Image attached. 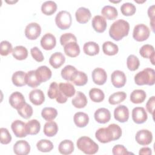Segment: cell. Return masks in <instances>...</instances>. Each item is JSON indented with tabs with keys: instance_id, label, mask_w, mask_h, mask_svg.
I'll list each match as a JSON object with an SVG mask.
<instances>
[{
	"instance_id": "1",
	"label": "cell",
	"mask_w": 155,
	"mask_h": 155,
	"mask_svg": "<svg viewBox=\"0 0 155 155\" xmlns=\"http://www.w3.org/2000/svg\"><path fill=\"white\" fill-rule=\"evenodd\" d=\"M122 129L117 124H110L106 128H100L95 133L96 139L103 143L119 139L122 136Z\"/></svg>"
},
{
	"instance_id": "2",
	"label": "cell",
	"mask_w": 155,
	"mask_h": 155,
	"mask_svg": "<svg viewBox=\"0 0 155 155\" xmlns=\"http://www.w3.org/2000/svg\"><path fill=\"white\" fill-rule=\"evenodd\" d=\"M129 30V23L124 19H118L111 25L109 35L113 39L119 41L128 35Z\"/></svg>"
},
{
	"instance_id": "3",
	"label": "cell",
	"mask_w": 155,
	"mask_h": 155,
	"mask_svg": "<svg viewBox=\"0 0 155 155\" xmlns=\"http://www.w3.org/2000/svg\"><path fill=\"white\" fill-rule=\"evenodd\" d=\"M134 82L138 85H153L155 82V71L151 68H146L134 76Z\"/></svg>"
},
{
	"instance_id": "4",
	"label": "cell",
	"mask_w": 155,
	"mask_h": 155,
	"mask_svg": "<svg viewBox=\"0 0 155 155\" xmlns=\"http://www.w3.org/2000/svg\"><path fill=\"white\" fill-rule=\"evenodd\" d=\"M76 145L79 150L86 154H94L99 150L98 145L87 136L79 137L76 142Z\"/></svg>"
},
{
	"instance_id": "5",
	"label": "cell",
	"mask_w": 155,
	"mask_h": 155,
	"mask_svg": "<svg viewBox=\"0 0 155 155\" xmlns=\"http://www.w3.org/2000/svg\"><path fill=\"white\" fill-rule=\"evenodd\" d=\"M55 22L59 28L61 30L68 29L72 23L71 14L66 10L60 11L55 17Z\"/></svg>"
},
{
	"instance_id": "6",
	"label": "cell",
	"mask_w": 155,
	"mask_h": 155,
	"mask_svg": "<svg viewBox=\"0 0 155 155\" xmlns=\"http://www.w3.org/2000/svg\"><path fill=\"white\" fill-rule=\"evenodd\" d=\"M150 34V30L149 28L143 24H140L134 27L133 37L136 41L142 42L148 38Z\"/></svg>"
},
{
	"instance_id": "7",
	"label": "cell",
	"mask_w": 155,
	"mask_h": 155,
	"mask_svg": "<svg viewBox=\"0 0 155 155\" xmlns=\"http://www.w3.org/2000/svg\"><path fill=\"white\" fill-rule=\"evenodd\" d=\"M41 27L36 22L28 24L25 29V35L30 40L36 39L41 35Z\"/></svg>"
},
{
	"instance_id": "8",
	"label": "cell",
	"mask_w": 155,
	"mask_h": 155,
	"mask_svg": "<svg viewBox=\"0 0 155 155\" xmlns=\"http://www.w3.org/2000/svg\"><path fill=\"white\" fill-rule=\"evenodd\" d=\"M135 139L140 145H148L150 144L153 140V134L152 133L148 130H140L136 133Z\"/></svg>"
},
{
	"instance_id": "9",
	"label": "cell",
	"mask_w": 155,
	"mask_h": 155,
	"mask_svg": "<svg viewBox=\"0 0 155 155\" xmlns=\"http://www.w3.org/2000/svg\"><path fill=\"white\" fill-rule=\"evenodd\" d=\"M8 102L10 105L17 110L20 109L26 103L24 96L19 91L12 93L8 98Z\"/></svg>"
},
{
	"instance_id": "10",
	"label": "cell",
	"mask_w": 155,
	"mask_h": 155,
	"mask_svg": "<svg viewBox=\"0 0 155 155\" xmlns=\"http://www.w3.org/2000/svg\"><path fill=\"white\" fill-rule=\"evenodd\" d=\"M114 117L119 122H127L129 118L128 108L125 105H119L114 110Z\"/></svg>"
},
{
	"instance_id": "11",
	"label": "cell",
	"mask_w": 155,
	"mask_h": 155,
	"mask_svg": "<svg viewBox=\"0 0 155 155\" xmlns=\"http://www.w3.org/2000/svg\"><path fill=\"white\" fill-rule=\"evenodd\" d=\"M111 81L114 87L116 88H121L125 85L127 78L123 71L120 70H115L111 75Z\"/></svg>"
},
{
	"instance_id": "12",
	"label": "cell",
	"mask_w": 155,
	"mask_h": 155,
	"mask_svg": "<svg viewBox=\"0 0 155 155\" xmlns=\"http://www.w3.org/2000/svg\"><path fill=\"white\" fill-rule=\"evenodd\" d=\"M148 118L147 113L143 107H135L132 110V119L136 124H141L144 123Z\"/></svg>"
},
{
	"instance_id": "13",
	"label": "cell",
	"mask_w": 155,
	"mask_h": 155,
	"mask_svg": "<svg viewBox=\"0 0 155 155\" xmlns=\"http://www.w3.org/2000/svg\"><path fill=\"white\" fill-rule=\"evenodd\" d=\"M26 124L21 120H16L12 123L11 128L17 137H24L27 135Z\"/></svg>"
},
{
	"instance_id": "14",
	"label": "cell",
	"mask_w": 155,
	"mask_h": 155,
	"mask_svg": "<svg viewBox=\"0 0 155 155\" xmlns=\"http://www.w3.org/2000/svg\"><path fill=\"white\" fill-rule=\"evenodd\" d=\"M92 79L94 84L102 85L105 83L107 79V74L105 70L102 68H96L91 73Z\"/></svg>"
},
{
	"instance_id": "15",
	"label": "cell",
	"mask_w": 155,
	"mask_h": 155,
	"mask_svg": "<svg viewBox=\"0 0 155 155\" xmlns=\"http://www.w3.org/2000/svg\"><path fill=\"white\" fill-rule=\"evenodd\" d=\"M35 74L38 81L41 84L49 80L52 75L51 70L45 65L39 67L35 70Z\"/></svg>"
},
{
	"instance_id": "16",
	"label": "cell",
	"mask_w": 155,
	"mask_h": 155,
	"mask_svg": "<svg viewBox=\"0 0 155 155\" xmlns=\"http://www.w3.org/2000/svg\"><path fill=\"white\" fill-rule=\"evenodd\" d=\"M40 42L43 49L45 50H51L56 46V39L53 35L47 33L42 37Z\"/></svg>"
},
{
	"instance_id": "17",
	"label": "cell",
	"mask_w": 155,
	"mask_h": 155,
	"mask_svg": "<svg viewBox=\"0 0 155 155\" xmlns=\"http://www.w3.org/2000/svg\"><path fill=\"white\" fill-rule=\"evenodd\" d=\"M94 117L97 122L99 124H105L110 121L111 113L107 108H100L94 112Z\"/></svg>"
},
{
	"instance_id": "18",
	"label": "cell",
	"mask_w": 155,
	"mask_h": 155,
	"mask_svg": "<svg viewBox=\"0 0 155 155\" xmlns=\"http://www.w3.org/2000/svg\"><path fill=\"white\" fill-rule=\"evenodd\" d=\"M13 151L17 155H27L30 151V145L26 140H18L13 145Z\"/></svg>"
},
{
	"instance_id": "19",
	"label": "cell",
	"mask_w": 155,
	"mask_h": 155,
	"mask_svg": "<svg viewBox=\"0 0 155 155\" xmlns=\"http://www.w3.org/2000/svg\"><path fill=\"white\" fill-rule=\"evenodd\" d=\"M93 29L97 33H103L107 26L105 18L101 15H96L93 17L91 21Z\"/></svg>"
},
{
	"instance_id": "20",
	"label": "cell",
	"mask_w": 155,
	"mask_h": 155,
	"mask_svg": "<svg viewBox=\"0 0 155 155\" xmlns=\"http://www.w3.org/2000/svg\"><path fill=\"white\" fill-rule=\"evenodd\" d=\"M76 21L80 24H85L90 19L91 14L87 8L81 7L78 8L75 13Z\"/></svg>"
},
{
	"instance_id": "21",
	"label": "cell",
	"mask_w": 155,
	"mask_h": 155,
	"mask_svg": "<svg viewBox=\"0 0 155 155\" xmlns=\"http://www.w3.org/2000/svg\"><path fill=\"white\" fill-rule=\"evenodd\" d=\"M29 99L33 104L40 105L45 101L44 92L40 89H34L29 93Z\"/></svg>"
},
{
	"instance_id": "22",
	"label": "cell",
	"mask_w": 155,
	"mask_h": 155,
	"mask_svg": "<svg viewBox=\"0 0 155 155\" xmlns=\"http://www.w3.org/2000/svg\"><path fill=\"white\" fill-rule=\"evenodd\" d=\"M70 81L77 86H83L87 84L88 77L84 72L76 70L73 74Z\"/></svg>"
},
{
	"instance_id": "23",
	"label": "cell",
	"mask_w": 155,
	"mask_h": 155,
	"mask_svg": "<svg viewBox=\"0 0 155 155\" xmlns=\"http://www.w3.org/2000/svg\"><path fill=\"white\" fill-rule=\"evenodd\" d=\"M64 50L66 55L71 58H75L80 53V48L77 42H70L64 46Z\"/></svg>"
},
{
	"instance_id": "24",
	"label": "cell",
	"mask_w": 155,
	"mask_h": 155,
	"mask_svg": "<svg viewBox=\"0 0 155 155\" xmlns=\"http://www.w3.org/2000/svg\"><path fill=\"white\" fill-rule=\"evenodd\" d=\"M65 58L61 52H55L51 55L49 59L50 64L55 69L61 67L65 62Z\"/></svg>"
},
{
	"instance_id": "25",
	"label": "cell",
	"mask_w": 155,
	"mask_h": 155,
	"mask_svg": "<svg viewBox=\"0 0 155 155\" xmlns=\"http://www.w3.org/2000/svg\"><path fill=\"white\" fill-rule=\"evenodd\" d=\"M75 125L79 128H83L87 125L89 122V117L87 114L84 112L76 113L73 117Z\"/></svg>"
},
{
	"instance_id": "26",
	"label": "cell",
	"mask_w": 155,
	"mask_h": 155,
	"mask_svg": "<svg viewBox=\"0 0 155 155\" xmlns=\"http://www.w3.org/2000/svg\"><path fill=\"white\" fill-rule=\"evenodd\" d=\"M58 150L59 153L64 155H68L71 154L74 151L73 142L68 139H65L60 142Z\"/></svg>"
},
{
	"instance_id": "27",
	"label": "cell",
	"mask_w": 155,
	"mask_h": 155,
	"mask_svg": "<svg viewBox=\"0 0 155 155\" xmlns=\"http://www.w3.org/2000/svg\"><path fill=\"white\" fill-rule=\"evenodd\" d=\"M88 101L86 96L81 91H78L75 97L72 99L73 105L77 108H84L87 104Z\"/></svg>"
},
{
	"instance_id": "28",
	"label": "cell",
	"mask_w": 155,
	"mask_h": 155,
	"mask_svg": "<svg viewBox=\"0 0 155 155\" xmlns=\"http://www.w3.org/2000/svg\"><path fill=\"white\" fill-rule=\"evenodd\" d=\"M26 131L27 134L36 135L41 129V124L36 119H31L26 123Z\"/></svg>"
},
{
	"instance_id": "29",
	"label": "cell",
	"mask_w": 155,
	"mask_h": 155,
	"mask_svg": "<svg viewBox=\"0 0 155 155\" xmlns=\"http://www.w3.org/2000/svg\"><path fill=\"white\" fill-rule=\"evenodd\" d=\"M101 14L104 18L108 20H113L117 17L118 12L114 7L105 5L101 10Z\"/></svg>"
},
{
	"instance_id": "30",
	"label": "cell",
	"mask_w": 155,
	"mask_h": 155,
	"mask_svg": "<svg viewBox=\"0 0 155 155\" xmlns=\"http://www.w3.org/2000/svg\"><path fill=\"white\" fill-rule=\"evenodd\" d=\"M84 52L89 56H94L99 53V45L93 41H89L84 44L83 47Z\"/></svg>"
},
{
	"instance_id": "31",
	"label": "cell",
	"mask_w": 155,
	"mask_h": 155,
	"mask_svg": "<svg viewBox=\"0 0 155 155\" xmlns=\"http://www.w3.org/2000/svg\"><path fill=\"white\" fill-rule=\"evenodd\" d=\"M146 93L144 90L137 89L133 90L130 94V101L133 104H140L146 99Z\"/></svg>"
},
{
	"instance_id": "32",
	"label": "cell",
	"mask_w": 155,
	"mask_h": 155,
	"mask_svg": "<svg viewBox=\"0 0 155 155\" xmlns=\"http://www.w3.org/2000/svg\"><path fill=\"white\" fill-rule=\"evenodd\" d=\"M58 131V126L54 121H48L44 126V133L48 137H53L55 136Z\"/></svg>"
},
{
	"instance_id": "33",
	"label": "cell",
	"mask_w": 155,
	"mask_h": 155,
	"mask_svg": "<svg viewBox=\"0 0 155 155\" xmlns=\"http://www.w3.org/2000/svg\"><path fill=\"white\" fill-rule=\"evenodd\" d=\"M25 76L26 73L22 71H17L15 72L12 77L13 84L16 87H22L26 85Z\"/></svg>"
},
{
	"instance_id": "34",
	"label": "cell",
	"mask_w": 155,
	"mask_h": 155,
	"mask_svg": "<svg viewBox=\"0 0 155 155\" xmlns=\"http://www.w3.org/2000/svg\"><path fill=\"white\" fill-rule=\"evenodd\" d=\"M57 10V4L53 1H47L42 3L41 5V11L45 15L50 16L56 12Z\"/></svg>"
},
{
	"instance_id": "35",
	"label": "cell",
	"mask_w": 155,
	"mask_h": 155,
	"mask_svg": "<svg viewBox=\"0 0 155 155\" xmlns=\"http://www.w3.org/2000/svg\"><path fill=\"white\" fill-rule=\"evenodd\" d=\"M13 56L17 60L22 61L25 59L28 56L27 49L22 45L16 46L12 51Z\"/></svg>"
},
{
	"instance_id": "36",
	"label": "cell",
	"mask_w": 155,
	"mask_h": 155,
	"mask_svg": "<svg viewBox=\"0 0 155 155\" xmlns=\"http://www.w3.org/2000/svg\"><path fill=\"white\" fill-rule=\"evenodd\" d=\"M102 50L104 54L108 56H113L117 53L119 48L116 44L111 41H106L102 45Z\"/></svg>"
},
{
	"instance_id": "37",
	"label": "cell",
	"mask_w": 155,
	"mask_h": 155,
	"mask_svg": "<svg viewBox=\"0 0 155 155\" xmlns=\"http://www.w3.org/2000/svg\"><path fill=\"white\" fill-rule=\"evenodd\" d=\"M59 90L67 97H71L73 96L76 93V90L74 86L69 83H60L59 84Z\"/></svg>"
},
{
	"instance_id": "38",
	"label": "cell",
	"mask_w": 155,
	"mask_h": 155,
	"mask_svg": "<svg viewBox=\"0 0 155 155\" xmlns=\"http://www.w3.org/2000/svg\"><path fill=\"white\" fill-rule=\"evenodd\" d=\"M89 96L91 100L94 102H101L105 98L103 91L97 88H93L89 91Z\"/></svg>"
},
{
	"instance_id": "39",
	"label": "cell",
	"mask_w": 155,
	"mask_h": 155,
	"mask_svg": "<svg viewBox=\"0 0 155 155\" xmlns=\"http://www.w3.org/2000/svg\"><path fill=\"white\" fill-rule=\"evenodd\" d=\"M25 82L28 86L31 88L37 87L41 84L36 76L35 70H30L26 73Z\"/></svg>"
},
{
	"instance_id": "40",
	"label": "cell",
	"mask_w": 155,
	"mask_h": 155,
	"mask_svg": "<svg viewBox=\"0 0 155 155\" xmlns=\"http://www.w3.org/2000/svg\"><path fill=\"white\" fill-rule=\"evenodd\" d=\"M58 115L57 110L52 107H45L42 110L41 116L47 121L54 119Z\"/></svg>"
},
{
	"instance_id": "41",
	"label": "cell",
	"mask_w": 155,
	"mask_h": 155,
	"mask_svg": "<svg viewBox=\"0 0 155 155\" xmlns=\"http://www.w3.org/2000/svg\"><path fill=\"white\" fill-rule=\"evenodd\" d=\"M127 97V94L124 91H117L111 94L108 98V102L111 105H116L123 102Z\"/></svg>"
},
{
	"instance_id": "42",
	"label": "cell",
	"mask_w": 155,
	"mask_h": 155,
	"mask_svg": "<svg viewBox=\"0 0 155 155\" xmlns=\"http://www.w3.org/2000/svg\"><path fill=\"white\" fill-rule=\"evenodd\" d=\"M36 147L39 151L41 152H50L53 148V143L47 139H41L36 143Z\"/></svg>"
},
{
	"instance_id": "43",
	"label": "cell",
	"mask_w": 155,
	"mask_h": 155,
	"mask_svg": "<svg viewBox=\"0 0 155 155\" xmlns=\"http://www.w3.org/2000/svg\"><path fill=\"white\" fill-rule=\"evenodd\" d=\"M120 11L124 16H129L133 15L136 11V6L131 2H125L120 6Z\"/></svg>"
},
{
	"instance_id": "44",
	"label": "cell",
	"mask_w": 155,
	"mask_h": 155,
	"mask_svg": "<svg viewBox=\"0 0 155 155\" xmlns=\"http://www.w3.org/2000/svg\"><path fill=\"white\" fill-rule=\"evenodd\" d=\"M140 65V61L137 56L134 54H130L127 59V68L130 71H135L138 69Z\"/></svg>"
},
{
	"instance_id": "45",
	"label": "cell",
	"mask_w": 155,
	"mask_h": 155,
	"mask_svg": "<svg viewBox=\"0 0 155 155\" xmlns=\"http://www.w3.org/2000/svg\"><path fill=\"white\" fill-rule=\"evenodd\" d=\"M154 47L150 44H145L139 50V54L144 58H150L152 56L154 55Z\"/></svg>"
},
{
	"instance_id": "46",
	"label": "cell",
	"mask_w": 155,
	"mask_h": 155,
	"mask_svg": "<svg viewBox=\"0 0 155 155\" xmlns=\"http://www.w3.org/2000/svg\"><path fill=\"white\" fill-rule=\"evenodd\" d=\"M18 113L25 119H29L33 114V108L27 103H25L20 109L18 110Z\"/></svg>"
},
{
	"instance_id": "47",
	"label": "cell",
	"mask_w": 155,
	"mask_h": 155,
	"mask_svg": "<svg viewBox=\"0 0 155 155\" xmlns=\"http://www.w3.org/2000/svg\"><path fill=\"white\" fill-rule=\"evenodd\" d=\"M76 70V68L74 66L71 65H67L62 69L61 72V76L64 79L70 81V79Z\"/></svg>"
},
{
	"instance_id": "48",
	"label": "cell",
	"mask_w": 155,
	"mask_h": 155,
	"mask_svg": "<svg viewBox=\"0 0 155 155\" xmlns=\"http://www.w3.org/2000/svg\"><path fill=\"white\" fill-rule=\"evenodd\" d=\"M59 93V85L56 82H53L50 84L48 90L47 95L50 99H56Z\"/></svg>"
},
{
	"instance_id": "49",
	"label": "cell",
	"mask_w": 155,
	"mask_h": 155,
	"mask_svg": "<svg viewBox=\"0 0 155 155\" xmlns=\"http://www.w3.org/2000/svg\"><path fill=\"white\" fill-rule=\"evenodd\" d=\"M13 51L12 45L7 41H2L0 44V53L2 56H7Z\"/></svg>"
},
{
	"instance_id": "50",
	"label": "cell",
	"mask_w": 155,
	"mask_h": 155,
	"mask_svg": "<svg viewBox=\"0 0 155 155\" xmlns=\"http://www.w3.org/2000/svg\"><path fill=\"white\" fill-rule=\"evenodd\" d=\"M70 42H77L76 37L71 33H66L62 34L60 37L61 45L64 46Z\"/></svg>"
},
{
	"instance_id": "51",
	"label": "cell",
	"mask_w": 155,
	"mask_h": 155,
	"mask_svg": "<svg viewBox=\"0 0 155 155\" xmlns=\"http://www.w3.org/2000/svg\"><path fill=\"white\" fill-rule=\"evenodd\" d=\"M1 133V139L0 142L2 144H8L12 140V136L9 133L8 130L5 128H0Z\"/></svg>"
},
{
	"instance_id": "52",
	"label": "cell",
	"mask_w": 155,
	"mask_h": 155,
	"mask_svg": "<svg viewBox=\"0 0 155 155\" xmlns=\"http://www.w3.org/2000/svg\"><path fill=\"white\" fill-rule=\"evenodd\" d=\"M30 53L33 58L37 62H41L44 61V57L42 51L37 47H34L30 50Z\"/></svg>"
},
{
	"instance_id": "53",
	"label": "cell",
	"mask_w": 155,
	"mask_h": 155,
	"mask_svg": "<svg viewBox=\"0 0 155 155\" xmlns=\"http://www.w3.org/2000/svg\"><path fill=\"white\" fill-rule=\"evenodd\" d=\"M112 153L114 155H127L131 154L128 152L127 148L122 145H116L113 147L112 149Z\"/></svg>"
},
{
	"instance_id": "54",
	"label": "cell",
	"mask_w": 155,
	"mask_h": 155,
	"mask_svg": "<svg viewBox=\"0 0 155 155\" xmlns=\"http://www.w3.org/2000/svg\"><path fill=\"white\" fill-rule=\"evenodd\" d=\"M154 105H155V97L154 96H151L148 101H147L146 104V108L147 111L152 114V116H154Z\"/></svg>"
},
{
	"instance_id": "55",
	"label": "cell",
	"mask_w": 155,
	"mask_h": 155,
	"mask_svg": "<svg viewBox=\"0 0 155 155\" xmlns=\"http://www.w3.org/2000/svg\"><path fill=\"white\" fill-rule=\"evenodd\" d=\"M152 154L151 149L149 147H143L140 149L139 154V155H151Z\"/></svg>"
},
{
	"instance_id": "56",
	"label": "cell",
	"mask_w": 155,
	"mask_h": 155,
	"mask_svg": "<svg viewBox=\"0 0 155 155\" xmlns=\"http://www.w3.org/2000/svg\"><path fill=\"white\" fill-rule=\"evenodd\" d=\"M148 15L150 20L154 19V5L150 6L148 9Z\"/></svg>"
},
{
	"instance_id": "57",
	"label": "cell",
	"mask_w": 155,
	"mask_h": 155,
	"mask_svg": "<svg viewBox=\"0 0 155 155\" xmlns=\"http://www.w3.org/2000/svg\"><path fill=\"white\" fill-rule=\"evenodd\" d=\"M6 2H7V3H10V4H12V3H15L16 2H17V1H10V2H8V1H6Z\"/></svg>"
}]
</instances>
